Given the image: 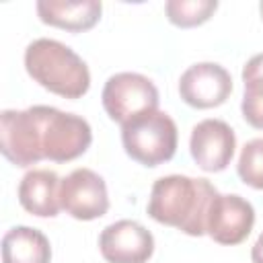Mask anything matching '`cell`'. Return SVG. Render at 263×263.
I'll return each instance as SVG.
<instances>
[{
	"instance_id": "obj_1",
	"label": "cell",
	"mask_w": 263,
	"mask_h": 263,
	"mask_svg": "<svg viewBox=\"0 0 263 263\" xmlns=\"http://www.w3.org/2000/svg\"><path fill=\"white\" fill-rule=\"evenodd\" d=\"M216 195L218 191L208 179L166 175L152 185L148 216L189 236H201L205 234L208 212Z\"/></svg>"
},
{
	"instance_id": "obj_2",
	"label": "cell",
	"mask_w": 263,
	"mask_h": 263,
	"mask_svg": "<svg viewBox=\"0 0 263 263\" xmlns=\"http://www.w3.org/2000/svg\"><path fill=\"white\" fill-rule=\"evenodd\" d=\"M27 74L45 90L64 99H80L90 88V72L84 60L58 39H35L25 49Z\"/></svg>"
},
{
	"instance_id": "obj_3",
	"label": "cell",
	"mask_w": 263,
	"mask_h": 263,
	"mask_svg": "<svg viewBox=\"0 0 263 263\" xmlns=\"http://www.w3.org/2000/svg\"><path fill=\"white\" fill-rule=\"evenodd\" d=\"M177 123L164 111L144 113L121 125V144L125 154L150 168L168 162L177 152Z\"/></svg>"
},
{
	"instance_id": "obj_4",
	"label": "cell",
	"mask_w": 263,
	"mask_h": 263,
	"mask_svg": "<svg viewBox=\"0 0 263 263\" xmlns=\"http://www.w3.org/2000/svg\"><path fill=\"white\" fill-rule=\"evenodd\" d=\"M35 109L39 117L43 158L53 162H70L88 150L92 129L84 117L47 105H35Z\"/></svg>"
},
{
	"instance_id": "obj_5",
	"label": "cell",
	"mask_w": 263,
	"mask_h": 263,
	"mask_svg": "<svg viewBox=\"0 0 263 263\" xmlns=\"http://www.w3.org/2000/svg\"><path fill=\"white\" fill-rule=\"evenodd\" d=\"M103 107L107 115L123 125L144 113L158 111V88L138 72L113 74L103 86Z\"/></svg>"
},
{
	"instance_id": "obj_6",
	"label": "cell",
	"mask_w": 263,
	"mask_h": 263,
	"mask_svg": "<svg viewBox=\"0 0 263 263\" xmlns=\"http://www.w3.org/2000/svg\"><path fill=\"white\" fill-rule=\"evenodd\" d=\"M0 152L16 166H31L43 160L37 109H6L0 113Z\"/></svg>"
},
{
	"instance_id": "obj_7",
	"label": "cell",
	"mask_w": 263,
	"mask_h": 263,
	"mask_svg": "<svg viewBox=\"0 0 263 263\" xmlns=\"http://www.w3.org/2000/svg\"><path fill=\"white\" fill-rule=\"evenodd\" d=\"M60 205L76 220H97L109 210L107 185L90 168H76L60 183Z\"/></svg>"
},
{
	"instance_id": "obj_8",
	"label": "cell",
	"mask_w": 263,
	"mask_h": 263,
	"mask_svg": "<svg viewBox=\"0 0 263 263\" xmlns=\"http://www.w3.org/2000/svg\"><path fill=\"white\" fill-rule=\"evenodd\" d=\"M255 226L253 205L236 193H218L210 205L205 220V234L226 247L240 245Z\"/></svg>"
},
{
	"instance_id": "obj_9",
	"label": "cell",
	"mask_w": 263,
	"mask_h": 263,
	"mask_svg": "<svg viewBox=\"0 0 263 263\" xmlns=\"http://www.w3.org/2000/svg\"><path fill=\"white\" fill-rule=\"evenodd\" d=\"M232 92L230 72L214 62H199L189 66L179 78L181 99L195 109H214L226 103Z\"/></svg>"
},
{
	"instance_id": "obj_10",
	"label": "cell",
	"mask_w": 263,
	"mask_h": 263,
	"mask_svg": "<svg viewBox=\"0 0 263 263\" xmlns=\"http://www.w3.org/2000/svg\"><path fill=\"white\" fill-rule=\"evenodd\" d=\"M99 249L107 263H148L154 236L136 220H117L103 228Z\"/></svg>"
},
{
	"instance_id": "obj_11",
	"label": "cell",
	"mask_w": 263,
	"mask_h": 263,
	"mask_svg": "<svg viewBox=\"0 0 263 263\" xmlns=\"http://www.w3.org/2000/svg\"><path fill=\"white\" fill-rule=\"evenodd\" d=\"M236 148L232 127L222 119H203L191 129L189 152L199 168L208 173L224 171Z\"/></svg>"
},
{
	"instance_id": "obj_12",
	"label": "cell",
	"mask_w": 263,
	"mask_h": 263,
	"mask_svg": "<svg viewBox=\"0 0 263 263\" xmlns=\"http://www.w3.org/2000/svg\"><path fill=\"white\" fill-rule=\"evenodd\" d=\"M62 179L49 168H33L18 183V203L33 216L53 218L62 210L60 205Z\"/></svg>"
},
{
	"instance_id": "obj_13",
	"label": "cell",
	"mask_w": 263,
	"mask_h": 263,
	"mask_svg": "<svg viewBox=\"0 0 263 263\" xmlns=\"http://www.w3.org/2000/svg\"><path fill=\"white\" fill-rule=\"evenodd\" d=\"M103 12L99 0H80V2H58V0H39L37 14L41 23L58 27L70 33H82L92 29Z\"/></svg>"
},
{
	"instance_id": "obj_14",
	"label": "cell",
	"mask_w": 263,
	"mask_h": 263,
	"mask_svg": "<svg viewBox=\"0 0 263 263\" xmlns=\"http://www.w3.org/2000/svg\"><path fill=\"white\" fill-rule=\"evenodd\" d=\"M47 236L31 226H14L2 236V263H49Z\"/></svg>"
},
{
	"instance_id": "obj_15",
	"label": "cell",
	"mask_w": 263,
	"mask_h": 263,
	"mask_svg": "<svg viewBox=\"0 0 263 263\" xmlns=\"http://www.w3.org/2000/svg\"><path fill=\"white\" fill-rule=\"evenodd\" d=\"M242 82H245V95L240 103L242 117L251 127L263 129V53L253 55L245 64Z\"/></svg>"
},
{
	"instance_id": "obj_16",
	"label": "cell",
	"mask_w": 263,
	"mask_h": 263,
	"mask_svg": "<svg viewBox=\"0 0 263 263\" xmlns=\"http://www.w3.org/2000/svg\"><path fill=\"white\" fill-rule=\"evenodd\" d=\"M216 8H218L216 0H168L164 4L166 18L181 29L203 25L205 21H210Z\"/></svg>"
},
{
	"instance_id": "obj_17",
	"label": "cell",
	"mask_w": 263,
	"mask_h": 263,
	"mask_svg": "<svg viewBox=\"0 0 263 263\" xmlns=\"http://www.w3.org/2000/svg\"><path fill=\"white\" fill-rule=\"evenodd\" d=\"M236 173L245 185L263 189V138H255L242 146Z\"/></svg>"
},
{
	"instance_id": "obj_18",
	"label": "cell",
	"mask_w": 263,
	"mask_h": 263,
	"mask_svg": "<svg viewBox=\"0 0 263 263\" xmlns=\"http://www.w3.org/2000/svg\"><path fill=\"white\" fill-rule=\"evenodd\" d=\"M251 259H253V263H263V232L259 234V238L255 240V245L251 249Z\"/></svg>"
},
{
	"instance_id": "obj_19",
	"label": "cell",
	"mask_w": 263,
	"mask_h": 263,
	"mask_svg": "<svg viewBox=\"0 0 263 263\" xmlns=\"http://www.w3.org/2000/svg\"><path fill=\"white\" fill-rule=\"evenodd\" d=\"M259 10H261V16H263V2L259 4Z\"/></svg>"
}]
</instances>
